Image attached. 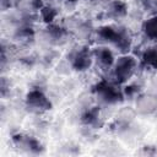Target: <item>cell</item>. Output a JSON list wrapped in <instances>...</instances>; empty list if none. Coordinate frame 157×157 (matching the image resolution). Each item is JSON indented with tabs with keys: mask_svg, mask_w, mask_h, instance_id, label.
I'll return each mask as SVG.
<instances>
[{
	"mask_svg": "<svg viewBox=\"0 0 157 157\" xmlns=\"http://www.w3.org/2000/svg\"><path fill=\"white\" fill-rule=\"evenodd\" d=\"M12 142L18 150H21L26 153H31V155L40 153L42 148H43L42 145L39 144V141H37L33 136H28V135H23V134L13 135Z\"/></svg>",
	"mask_w": 157,
	"mask_h": 157,
	"instance_id": "obj_6",
	"label": "cell"
},
{
	"mask_svg": "<svg viewBox=\"0 0 157 157\" xmlns=\"http://www.w3.org/2000/svg\"><path fill=\"white\" fill-rule=\"evenodd\" d=\"M105 13L109 18L112 20H119V18H123L125 15H126V5L125 2L120 1V0H114V1H110L107 6V10H105Z\"/></svg>",
	"mask_w": 157,
	"mask_h": 157,
	"instance_id": "obj_8",
	"label": "cell"
},
{
	"mask_svg": "<svg viewBox=\"0 0 157 157\" xmlns=\"http://www.w3.org/2000/svg\"><path fill=\"white\" fill-rule=\"evenodd\" d=\"M117 85H118L117 82L113 83L107 80L99 81L94 87V94L97 101H99V103L105 105H114L120 103L123 101L124 94Z\"/></svg>",
	"mask_w": 157,
	"mask_h": 157,
	"instance_id": "obj_3",
	"label": "cell"
},
{
	"mask_svg": "<svg viewBox=\"0 0 157 157\" xmlns=\"http://www.w3.org/2000/svg\"><path fill=\"white\" fill-rule=\"evenodd\" d=\"M65 37H66V32L64 28L59 27L58 25H53L50 23L47 29H45V38L50 42V43H54V44H59L61 42L65 40Z\"/></svg>",
	"mask_w": 157,
	"mask_h": 157,
	"instance_id": "obj_9",
	"label": "cell"
},
{
	"mask_svg": "<svg viewBox=\"0 0 157 157\" xmlns=\"http://www.w3.org/2000/svg\"><path fill=\"white\" fill-rule=\"evenodd\" d=\"M142 63L145 66L157 70V43L150 45L142 54Z\"/></svg>",
	"mask_w": 157,
	"mask_h": 157,
	"instance_id": "obj_11",
	"label": "cell"
},
{
	"mask_svg": "<svg viewBox=\"0 0 157 157\" xmlns=\"http://www.w3.org/2000/svg\"><path fill=\"white\" fill-rule=\"evenodd\" d=\"M142 33L148 40L157 43V15L150 17L144 22Z\"/></svg>",
	"mask_w": 157,
	"mask_h": 157,
	"instance_id": "obj_10",
	"label": "cell"
},
{
	"mask_svg": "<svg viewBox=\"0 0 157 157\" xmlns=\"http://www.w3.org/2000/svg\"><path fill=\"white\" fill-rule=\"evenodd\" d=\"M83 123L91 126H99V110L97 108H92L90 109L82 118Z\"/></svg>",
	"mask_w": 157,
	"mask_h": 157,
	"instance_id": "obj_12",
	"label": "cell"
},
{
	"mask_svg": "<svg viewBox=\"0 0 157 157\" xmlns=\"http://www.w3.org/2000/svg\"><path fill=\"white\" fill-rule=\"evenodd\" d=\"M90 1H92V2H98V1H102V0H90Z\"/></svg>",
	"mask_w": 157,
	"mask_h": 157,
	"instance_id": "obj_16",
	"label": "cell"
},
{
	"mask_svg": "<svg viewBox=\"0 0 157 157\" xmlns=\"http://www.w3.org/2000/svg\"><path fill=\"white\" fill-rule=\"evenodd\" d=\"M112 69H113V77L115 80V82L118 85L119 83H125L136 72L137 61L132 55L123 54L121 56H119L114 61Z\"/></svg>",
	"mask_w": 157,
	"mask_h": 157,
	"instance_id": "obj_2",
	"label": "cell"
},
{
	"mask_svg": "<svg viewBox=\"0 0 157 157\" xmlns=\"http://www.w3.org/2000/svg\"><path fill=\"white\" fill-rule=\"evenodd\" d=\"M69 60L75 70H78V71L87 70L93 63L92 52L87 47H77L70 53Z\"/></svg>",
	"mask_w": 157,
	"mask_h": 157,
	"instance_id": "obj_5",
	"label": "cell"
},
{
	"mask_svg": "<svg viewBox=\"0 0 157 157\" xmlns=\"http://www.w3.org/2000/svg\"><path fill=\"white\" fill-rule=\"evenodd\" d=\"M26 107L32 113H44L52 108L48 97L40 90H32L26 96Z\"/></svg>",
	"mask_w": 157,
	"mask_h": 157,
	"instance_id": "obj_4",
	"label": "cell"
},
{
	"mask_svg": "<svg viewBox=\"0 0 157 157\" xmlns=\"http://www.w3.org/2000/svg\"><path fill=\"white\" fill-rule=\"evenodd\" d=\"M144 1L146 2V5H147L148 7L153 9L155 12H156V15H157V0H144Z\"/></svg>",
	"mask_w": 157,
	"mask_h": 157,
	"instance_id": "obj_14",
	"label": "cell"
},
{
	"mask_svg": "<svg viewBox=\"0 0 157 157\" xmlns=\"http://www.w3.org/2000/svg\"><path fill=\"white\" fill-rule=\"evenodd\" d=\"M40 17L43 18V21H45L47 23H52L54 21V18L56 17L58 15V11L55 7L50 6V5H45V6H42L40 10Z\"/></svg>",
	"mask_w": 157,
	"mask_h": 157,
	"instance_id": "obj_13",
	"label": "cell"
},
{
	"mask_svg": "<svg viewBox=\"0 0 157 157\" xmlns=\"http://www.w3.org/2000/svg\"><path fill=\"white\" fill-rule=\"evenodd\" d=\"M92 58L93 63L102 69V70H109L114 64V55L113 52L108 47H97L92 50Z\"/></svg>",
	"mask_w": 157,
	"mask_h": 157,
	"instance_id": "obj_7",
	"label": "cell"
},
{
	"mask_svg": "<svg viewBox=\"0 0 157 157\" xmlns=\"http://www.w3.org/2000/svg\"><path fill=\"white\" fill-rule=\"evenodd\" d=\"M97 36L99 40L107 45L113 47L121 54H126L131 47V34L128 28L121 26H105L98 29Z\"/></svg>",
	"mask_w": 157,
	"mask_h": 157,
	"instance_id": "obj_1",
	"label": "cell"
},
{
	"mask_svg": "<svg viewBox=\"0 0 157 157\" xmlns=\"http://www.w3.org/2000/svg\"><path fill=\"white\" fill-rule=\"evenodd\" d=\"M60 2H63V4H67V5H70V4H75L77 0H59Z\"/></svg>",
	"mask_w": 157,
	"mask_h": 157,
	"instance_id": "obj_15",
	"label": "cell"
}]
</instances>
